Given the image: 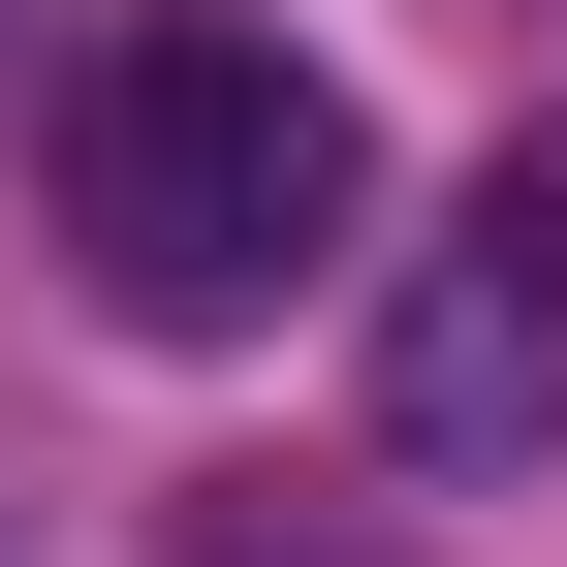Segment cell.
<instances>
[{
	"instance_id": "obj_1",
	"label": "cell",
	"mask_w": 567,
	"mask_h": 567,
	"mask_svg": "<svg viewBox=\"0 0 567 567\" xmlns=\"http://www.w3.org/2000/svg\"><path fill=\"white\" fill-rule=\"evenodd\" d=\"M347 221H379V126L316 95L284 32H95L63 63V252H95V316L158 347H252L284 284H347Z\"/></svg>"
},
{
	"instance_id": "obj_2",
	"label": "cell",
	"mask_w": 567,
	"mask_h": 567,
	"mask_svg": "<svg viewBox=\"0 0 567 567\" xmlns=\"http://www.w3.org/2000/svg\"><path fill=\"white\" fill-rule=\"evenodd\" d=\"M379 442L410 473H536L567 442V158H473L442 252L379 284Z\"/></svg>"
}]
</instances>
